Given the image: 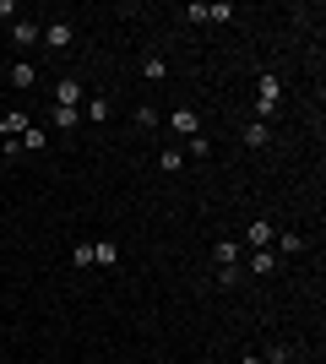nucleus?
Returning <instances> with one entry per match:
<instances>
[{
  "label": "nucleus",
  "mask_w": 326,
  "mask_h": 364,
  "mask_svg": "<svg viewBox=\"0 0 326 364\" xmlns=\"http://www.w3.org/2000/svg\"><path fill=\"white\" fill-rule=\"evenodd\" d=\"M278 103H283V82L272 77V71H266V77H256V115H261V120H272V115H278Z\"/></svg>",
  "instance_id": "obj_1"
},
{
  "label": "nucleus",
  "mask_w": 326,
  "mask_h": 364,
  "mask_svg": "<svg viewBox=\"0 0 326 364\" xmlns=\"http://www.w3.org/2000/svg\"><path fill=\"white\" fill-rule=\"evenodd\" d=\"M169 125H174V131H180L185 142H190V136H196V131H202V115H196V109H190V103H180V109H174V115H169Z\"/></svg>",
  "instance_id": "obj_2"
},
{
  "label": "nucleus",
  "mask_w": 326,
  "mask_h": 364,
  "mask_svg": "<svg viewBox=\"0 0 326 364\" xmlns=\"http://www.w3.org/2000/svg\"><path fill=\"white\" fill-rule=\"evenodd\" d=\"M44 44H49V49H71V44H77V27H71V22H49V27H44Z\"/></svg>",
  "instance_id": "obj_3"
},
{
  "label": "nucleus",
  "mask_w": 326,
  "mask_h": 364,
  "mask_svg": "<svg viewBox=\"0 0 326 364\" xmlns=\"http://www.w3.org/2000/svg\"><path fill=\"white\" fill-rule=\"evenodd\" d=\"M55 103H60V109H82V82L77 77L55 82Z\"/></svg>",
  "instance_id": "obj_4"
},
{
  "label": "nucleus",
  "mask_w": 326,
  "mask_h": 364,
  "mask_svg": "<svg viewBox=\"0 0 326 364\" xmlns=\"http://www.w3.org/2000/svg\"><path fill=\"white\" fill-rule=\"evenodd\" d=\"M11 39L27 49V44H39V39H44V27H39V22H27V17H17V22H11Z\"/></svg>",
  "instance_id": "obj_5"
},
{
  "label": "nucleus",
  "mask_w": 326,
  "mask_h": 364,
  "mask_svg": "<svg viewBox=\"0 0 326 364\" xmlns=\"http://www.w3.org/2000/svg\"><path fill=\"white\" fill-rule=\"evenodd\" d=\"M22 131H27V115H22V109H11V115H0V136H6V142H17Z\"/></svg>",
  "instance_id": "obj_6"
},
{
  "label": "nucleus",
  "mask_w": 326,
  "mask_h": 364,
  "mask_svg": "<svg viewBox=\"0 0 326 364\" xmlns=\"http://www.w3.org/2000/svg\"><path fill=\"white\" fill-rule=\"evenodd\" d=\"M212 261H218V272H234V266H240V245H234V240H223L218 250H212Z\"/></svg>",
  "instance_id": "obj_7"
},
{
  "label": "nucleus",
  "mask_w": 326,
  "mask_h": 364,
  "mask_svg": "<svg viewBox=\"0 0 326 364\" xmlns=\"http://www.w3.org/2000/svg\"><path fill=\"white\" fill-rule=\"evenodd\" d=\"M93 266H120V245L98 240V245H93Z\"/></svg>",
  "instance_id": "obj_8"
},
{
  "label": "nucleus",
  "mask_w": 326,
  "mask_h": 364,
  "mask_svg": "<svg viewBox=\"0 0 326 364\" xmlns=\"http://www.w3.org/2000/svg\"><path fill=\"white\" fill-rule=\"evenodd\" d=\"M266 142H272V125H266V120L244 125V147H266Z\"/></svg>",
  "instance_id": "obj_9"
},
{
  "label": "nucleus",
  "mask_w": 326,
  "mask_h": 364,
  "mask_svg": "<svg viewBox=\"0 0 326 364\" xmlns=\"http://www.w3.org/2000/svg\"><path fill=\"white\" fill-rule=\"evenodd\" d=\"M244 240L256 245V250H266V245H272V223H266V218H256L250 228H244Z\"/></svg>",
  "instance_id": "obj_10"
},
{
  "label": "nucleus",
  "mask_w": 326,
  "mask_h": 364,
  "mask_svg": "<svg viewBox=\"0 0 326 364\" xmlns=\"http://www.w3.org/2000/svg\"><path fill=\"white\" fill-rule=\"evenodd\" d=\"M11 82H17V87H33V82H39V65L33 60H11Z\"/></svg>",
  "instance_id": "obj_11"
},
{
  "label": "nucleus",
  "mask_w": 326,
  "mask_h": 364,
  "mask_svg": "<svg viewBox=\"0 0 326 364\" xmlns=\"http://www.w3.org/2000/svg\"><path fill=\"white\" fill-rule=\"evenodd\" d=\"M82 120H93V125L109 120V98H87V103H82Z\"/></svg>",
  "instance_id": "obj_12"
},
{
  "label": "nucleus",
  "mask_w": 326,
  "mask_h": 364,
  "mask_svg": "<svg viewBox=\"0 0 326 364\" xmlns=\"http://www.w3.org/2000/svg\"><path fill=\"white\" fill-rule=\"evenodd\" d=\"M82 125V109H60V103H55V131H77Z\"/></svg>",
  "instance_id": "obj_13"
},
{
  "label": "nucleus",
  "mask_w": 326,
  "mask_h": 364,
  "mask_svg": "<svg viewBox=\"0 0 326 364\" xmlns=\"http://www.w3.org/2000/svg\"><path fill=\"white\" fill-rule=\"evenodd\" d=\"M17 142H22V152H33V147H44V142H49V136H44V131H39V125H27V131H22V136H17Z\"/></svg>",
  "instance_id": "obj_14"
},
{
  "label": "nucleus",
  "mask_w": 326,
  "mask_h": 364,
  "mask_svg": "<svg viewBox=\"0 0 326 364\" xmlns=\"http://www.w3.org/2000/svg\"><path fill=\"white\" fill-rule=\"evenodd\" d=\"M71 266H82V272H87V266H93V240H82L77 250H71Z\"/></svg>",
  "instance_id": "obj_15"
},
{
  "label": "nucleus",
  "mask_w": 326,
  "mask_h": 364,
  "mask_svg": "<svg viewBox=\"0 0 326 364\" xmlns=\"http://www.w3.org/2000/svg\"><path fill=\"white\" fill-rule=\"evenodd\" d=\"M163 169H169V174H174V169H185V152H180V147H163Z\"/></svg>",
  "instance_id": "obj_16"
},
{
  "label": "nucleus",
  "mask_w": 326,
  "mask_h": 364,
  "mask_svg": "<svg viewBox=\"0 0 326 364\" xmlns=\"http://www.w3.org/2000/svg\"><path fill=\"white\" fill-rule=\"evenodd\" d=\"M152 125H158V109H152V103H142V109H136V131H152Z\"/></svg>",
  "instance_id": "obj_17"
},
{
  "label": "nucleus",
  "mask_w": 326,
  "mask_h": 364,
  "mask_svg": "<svg viewBox=\"0 0 326 364\" xmlns=\"http://www.w3.org/2000/svg\"><path fill=\"white\" fill-rule=\"evenodd\" d=\"M185 152H190V158H207V152H212V142H207L202 131H196V136H190V142H185Z\"/></svg>",
  "instance_id": "obj_18"
},
{
  "label": "nucleus",
  "mask_w": 326,
  "mask_h": 364,
  "mask_svg": "<svg viewBox=\"0 0 326 364\" xmlns=\"http://www.w3.org/2000/svg\"><path fill=\"white\" fill-rule=\"evenodd\" d=\"M278 250H283V256H299V250H305V240H299V234H278Z\"/></svg>",
  "instance_id": "obj_19"
},
{
  "label": "nucleus",
  "mask_w": 326,
  "mask_h": 364,
  "mask_svg": "<svg viewBox=\"0 0 326 364\" xmlns=\"http://www.w3.org/2000/svg\"><path fill=\"white\" fill-rule=\"evenodd\" d=\"M250 272H256V278H266V272H272V250H256V256H250Z\"/></svg>",
  "instance_id": "obj_20"
},
{
  "label": "nucleus",
  "mask_w": 326,
  "mask_h": 364,
  "mask_svg": "<svg viewBox=\"0 0 326 364\" xmlns=\"http://www.w3.org/2000/svg\"><path fill=\"white\" fill-rule=\"evenodd\" d=\"M185 17H190V22H212V6H202V0H190V6H185Z\"/></svg>",
  "instance_id": "obj_21"
},
{
  "label": "nucleus",
  "mask_w": 326,
  "mask_h": 364,
  "mask_svg": "<svg viewBox=\"0 0 326 364\" xmlns=\"http://www.w3.org/2000/svg\"><path fill=\"white\" fill-rule=\"evenodd\" d=\"M142 71H147L152 82H163V77H169V65H163V60H142Z\"/></svg>",
  "instance_id": "obj_22"
},
{
  "label": "nucleus",
  "mask_w": 326,
  "mask_h": 364,
  "mask_svg": "<svg viewBox=\"0 0 326 364\" xmlns=\"http://www.w3.org/2000/svg\"><path fill=\"white\" fill-rule=\"evenodd\" d=\"M240 364H266V359H261V353H244V359H240Z\"/></svg>",
  "instance_id": "obj_23"
},
{
  "label": "nucleus",
  "mask_w": 326,
  "mask_h": 364,
  "mask_svg": "<svg viewBox=\"0 0 326 364\" xmlns=\"http://www.w3.org/2000/svg\"><path fill=\"white\" fill-rule=\"evenodd\" d=\"M0 65H6V60H0Z\"/></svg>",
  "instance_id": "obj_24"
}]
</instances>
